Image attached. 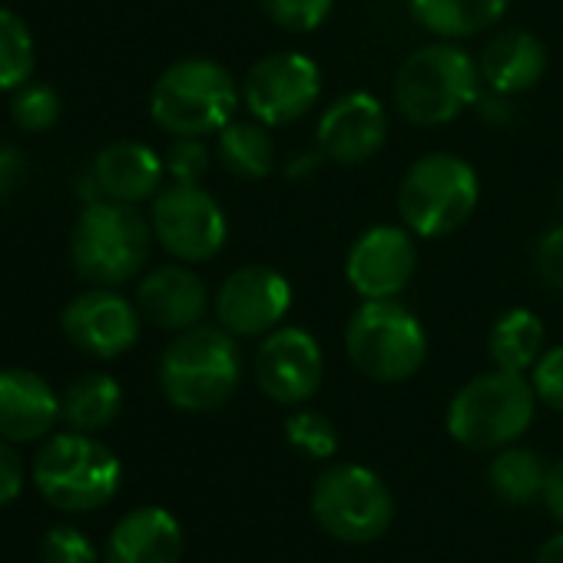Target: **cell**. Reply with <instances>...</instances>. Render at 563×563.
I'll return each mask as SVG.
<instances>
[{"instance_id":"cell-21","label":"cell","mask_w":563,"mask_h":563,"mask_svg":"<svg viewBox=\"0 0 563 563\" xmlns=\"http://www.w3.org/2000/svg\"><path fill=\"white\" fill-rule=\"evenodd\" d=\"M477 67L497 97H514L540 84L547 70V51L527 31H500L484 44Z\"/></svg>"},{"instance_id":"cell-19","label":"cell","mask_w":563,"mask_h":563,"mask_svg":"<svg viewBox=\"0 0 563 563\" xmlns=\"http://www.w3.org/2000/svg\"><path fill=\"white\" fill-rule=\"evenodd\" d=\"M183 527L163 507L130 510L107 537L103 563H179Z\"/></svg>"},{"instance_id":"cell-36","label":"cell","mask_w":563,"mask_h":563,"mask_svg":"<svg viewBox=\"0 0 563 563\" xmlns=\"http://www.w3.org/2000/svg\"><path fill=\"white\" fill-rule=\"evenodd\" d=\"M24 153L11 143H0V199H8L24 183Z\"/></svg>"},{"instance_id":"cell-32","label":"cell","mask_w":563,"mask_h":563,"mask_svg":"<svg viewBox=\"0 0 563 563\" xmlns=\"http://www.w3.org/2000/svg\"><path fill=\"white\" fill-rule=\"evenodd\" d=\"M209 169V153L199 136H176V143L166 153V173L173 183H189L196 186Z\"/></svg>"},{"instance_id":"cell-38","label":"cell","mask_w":563,"mask_h":563,"mask_svg":"<svg viewBox=\"0 0 563 563\" xmlns=\"http://www.w3.org/2000/svg\"><path fill=\"white\" fill-rule=\"evenodd\" d=\"M533 563H563V533H553L533 556Z\"/></svg>"},{"instance_id":"cell-7","label":"cell","mask_w":563,"mask_h":563,"mask_svg":"<svg viewBox=\"0 0 563 563\" xmlns=\"http://www.w3.org/2000/svg\"><path fill=\"white\" fill-rule=\"evenodd\" d=\"M481 179L474 166L454 153L421 156L398 186V212L421 239H444L457 232L477 209Z\"/></svg>"},{"instance_id":"cell-15","label":"cell","mask_w":563,"mask_h":563,"mask_svg":"<svg viewBox=\"0 0 563 563\" xmlns=\"http://www.w3.org/2000/svg\"><path fill=\"white\" fill-rule=\"evenodd\" d=\"M140 309L110 289H90L77 296L60 316L64 335L97 358L126 355L140 342Z\"/></svg>"},{"instance_id":"cell-28","label":"cell","mask_w":563,"mask_h":563,"mask_svg":"<svg viewBox=\"0 0 563 563\" xmlns=\"http://www.w3.org/2000/svg\"><path fill=\"white\" fill-rule=\"evenodd\" d=\"M60 110H64L60 93L51 84H37V80H27L24 87H18L11 100V120L27 133L51 130L60 120Z\"/></svg>"},{"instance_id":"cell-3","label":"cell","mask_w":563,"mask_h":563,"mask_svg":"<svg viewBox=\"0 0 563 563\" xmlns=\"http://www.w3.org/2000/svg\"><path fill=\"white\" fill-rule=\"evenodd\" d=\"M481 97L477 60L441 41L415 51L395 77V103L405 120L418 126H441L457 120Z\"/></svg>"},{"instance_id":"cell-33","label":"cell","mask_w":563,"mask_h":563,"mask_svg":"<svg viewBox=\"0 0 563 563\" xmlns=\"http://www.w3.org/2000/svg\"><path fill=\"white\" fill-rule=\"evenodd\" d=\"M533 391L537 398L553 408V411H563V345L560 349H550L537 358L533 365Z\"/></svg>"},{"instance_id":"cell-31","label":"cell","mask_w":563,"mask_h":563,"mask_svg":"<svg viewBox=\"0 0 563 563\" xmlns=\"http://www.w3.org/2000/svg\"><path fill=\"white\" fill-rule=\"evenodd\" d=\"M41 560L44 563H97V550L84 530L70 523H57L41 537Z\"/></svg>"},{"instance_id":"cell-27","label":"cell","mask_w":563,"mask_h":563,"mask_svg":"<svg viewBox=\"0 0 563 563\" xmlns=\"http://www.w3.org/2000/svg\"><path fill=\"white\" fill-rule=\"evenodd\" d=\"M34 64L37 57L27 24L14 11L0 8V93L24 87L34 74Z\"/></svg>"},{"instance_id":"cell-11","label":"cell","mask_w":563,"mask_h":563,"mask_svg":"<svg viewBox=\"0 0 563 563\" xmlns=\"http://www.w3.org/2000/svg\"><path fill=\"white\" fill-rule=\"evenodd\" d=\"M322 97V70L312 57L282 51L262 57L242 84L245 110L265 126L302 120Z\"/></svg>"},{"instance_id":"cell-26","label":"cell","mask_w":563,"mask_h":563,"mask_svg":"<svg viewBox=\"0 0 563 563\" xmlns=\"http://www.w3.org/2000/svg\"><path fill=\"white\" fill-rule=\"evenodd\" d=\"M490 487L500 500L507 504H533L537 497H543V484H547V464L527 451V448H500V454L490 461Z\"/></svg>"},{"instance_id":"cell-22","label":"cell","mask_w":563,"mask_h":563,"mask_svg":"<svg viewBox=\"0 0 563 563\" xmlns=\"http://www.w3.org/2000/svg\"><path fill=\"white\" fill-rule=\"evenodd\" d=\"M510 0H408L415 21L441 41H464L494 27Z\"/></svg>"},{"instance_id":"cell-30","label":"cell","mask_w":563,"mask_h":563,"mask_svg":"<svg viewBox=\"0 0 563 563\" xmlns=\"http://www.w3.org/2000/svg\"><path fill=\"white\" fill-rule=\"evenodd\" d=\"M258 4L268 14V21L278 24L282 31L312 34L329 21L335 0H258Z\"/></svg>"},{"instance_id":"cell-39","label":"cell","mask_w":563,"mask_h":563,"mask_svg":"<svg viewBox=\"0 0 563 563\" xmlns=\"http://www.w3.org/2000/svg\"><path fill=\"white\" fill-rule=\"evenodd\" d=\"M560 206H563V186H560Z\"/></svg>"},{"instance_id":"cell-34","label":"cell","mask_w":563,"mask_h":563,"mask_svg":"<svg viewBox=\"0 0 563 563\" xmlns=\"http://www.w3.org/2000/svg\"><path fill=\"white\" fill-rule=\"evenodd\" d=\"M537 272L547 282L550 289L563 292V225L550 229L540 242H537Z\"/></svg>"},{"instance_id":"cell-8","label":"cell","mask_w":563,"mask_h":563,"mask_svg":"<svg viewBox=\"0 0 563 563\" xmlns=\"http://www.w3.org/2000/svg\"><path fill=\"white\" fill-rule=\"evenodd\" d=\"M349 362L375 382H405L428 362L421 322L391 299L365 302L345 329Z\"/></svg>"},{"instance_id":"cell-1","label":"cell","mask_w":563,"mask_h":563,"mask_svg":"<svg viewBox=\"0 0 563 563\" xmlns=\"http://www.w3.org/2000/svg\"><path fill=\"white\" fill-rule=\"evenodd\" d=\"M242 378L235 335L222 325H192L179 332L159 362V385L169 405L183 411H212L232 398Z\"/></svg>"},{"instance_id":"cell-24","label":"cell","mask_w":563,"mask_h":563,"mask_svg":"<svg viewBox=\"0 0 563 563\" xmlns=\"http://www.w3.org/2000/svg\"><path fill=\"white\" fill-rule=\"evenodd\" d=\"M219 163L239 179H265L275 166V146L265 123H225L216 133Z\"/></svg>"},{"instance_id":"cell-4","label":"cell","mask_w":563,"mask_h":563,"mask_svg":"<svg viewBox=\"0 0 563 563\" xmlns=\"http://www.w3.org/2000/svg\"><path fill=\"white\" fill-rule=\"evenodd\" d=\"M239 87L232 74L206 57H186L163 70L150 93V113L173 136H209L232 123Z\"/></svg>"},{"instance_id":"cell-2","label":"cell","mask_w":563,"mask_h":563,"mask_svg":"<svg viewBox=\"0 0 563 563\" xmlns=\"http://www.w3.org/2000/svg\"><path fill=\"white\" fill-rule=\"evenodd\" d=\"M34 484L44 500L64 514L107 507L123 481L120 457L84 431L54 434L34 457Z\"/></svg>"},{"instance_id":"cell-16","label":"cell","mask_w":563,"mask_h":563,"mask_svg":"<svg viewBox=\"0 0 563 563\" xmlns=\"http://www.w3.org/2000/svg\"><path fill=\"white\" fill-rule=\"evenodd\" d=\"M385 136H388L385 107L362 90L339 97L319 123V146L339 166L368 163L385 146Z\"/></svg>"},{"instance_id":"cell-9","label":"cell","mask_w":563,"mask_h":563,"mask_svg":"<svg viewBox=\"0 0 563 563\" xmlns=\"http://www.w3.org/2000/svg\"><path fill=\"white\" fill-rule=\"evenodd\" d=\"M312 514L342 543H372L395 520L388 484L362 464L325 467L312 490Z\"/></svg>"},{"instance_id":"cell-5","label":"cell","mask_w":563,"mask_h":563,"mask_svg":"<svg viewBox=\"0 0 563 563\" xmlns=\"http://www.w3.org/2000/svg\"><path fill=\"white\" fill-rule=\"evenodd\" d=\"M153 239V225L136 206L97 199L74 225L70 255L77 272L93 286H120V282L140 275Z\"/></svg>"},{"instance_id":"cell-23","label":"cell","mask_w":563,"mask_h":563,"mask_svg":"<svg viewBox=\"0 0 563 563\" xmlns=\"http://www.w3.org/2000/svg\"><path fill=\"white\" fill-rule=\"evenodd\" d=\"M60 408H64V421L74 431L93 434V431H103L117 421V415L123 408V388L113 375L87 372L67 385Z\"/></svg>"},{"instance_id":"cell-29","label":"cell","mask_w":563,"mask_h":563,"mask_svg":"<svg viewBox=\"0 0 563 563\" xmlns=\"http://www.w3.org/2000/svg\"><path fill=\"white\" fill-rule=\"evenodd\" d=\"M286 441L312 461H329L339 451V431L322 411H299L286 421Z\"/></svg>"},{"instance_id":"cell-12","label":"cell","mask_w":563,"mask_h":563,"mask_svg":"<svg viewBox=\"0 0 563 563\" xmlns=\"http://www.w3.org/2000/svg\"><path fill=\"white\" fill-rule=\"evenodd\" d=\"M292 309V286L278 268H235L216 296V319L235 339L268 335Z\"/></svg>"},{"instance_id":"cell-10","label":"cell","mask_w":563,"mask_h":563,"mask_svg":"<svg viewBox=\"0 0 563 563\" xmlns=\"http://www.w3.org/2000/svg\"><path fill=\"white\" fill-rule=\"evenodd\" d=\"M150 225L156 242L179 262H209L222 252L229 235L222 206L189 183H173L153 196Z\"/></svg>"},{"instance_id":"cell-17","label":"cell","mask_w":563,"mask_h":563,"mask_svg":"<svg viewBox=\"0 0 563 563\" xmlns=\"http://www.w3.org/2000/svg\"><path fill=\"white\" fill-rule=\"evenodd\" d=\"M64 418L57 391L27 368L0 372V438L4 441H37L54 431Z\"/></svg>"},{"instance_id":"cell-25","label":"cell","mask_w":563,"mask_h":563,"mask_svg":"<svg viewBox=\"0 0 563 563\" xmlns=\"http://www.w3.org/2000/svg\"><path fill=\"white\" fill-rule=\"evenodd\" d=\"M543 355V325L530 309H510L490 329V358L504 372H527Z\"/></svg>"},{"instance_id":"cell-20","label":"cell","mask_w":563,"mask_h":563,"mask_svg":"<svg viewBox=\"0 0 563 563\" xmlns=\"http://www.w3.org/2000/svg\"><path fill=\"white\" fill-rule=\"evenodd\" d=\"M166 163L143 143L133 140H120L110 143L107 150H100L97 163H93V179L100 186L103 199L113 202H143L153 199L159 192Z\"/></svg>"},{"instance_id":"cell-35","label":"cell","mask_w":563,"mask_h":563,"mask_svg":"<svg viewBox=\"0 0 563 563\" xmlns=\"http://www.w3.org/2000/svg\"><path fill=\"white\" fill-rule=\"evenodd\" d=\"M24 490V464L11 441L0 438V507H8L21 497Z\"/></svg>"},{"instance_id":"cell-13","label":"cell","mask_w":563,"mask_h":563,"mask_svg":"<svg viewBox=\"0 0 563 563\" xmlns=\"http://www.w3.org/2000/svg\"><path fill=\"white\" fill-rule=\"evenodd\" d=\"M325 375L319 342L306 329H272L255 352V382L278 405L309 401Z\"/></svg>"},{"instance_id":"cell-14","label":"cell","mask_w":563,"mask_h":563,"mask_svg":"<svg viewBox=\"0 0 563 563\" xmlns=\"http://www.w3.org/2000/svg\"><path fill=\"white\" fill-rule=\"evenodd\" d=\"M418 268V249L411 232L398 225H375L355 239L345 258L349 286L365 299H395Z\"/></svg>"},{"instance_id":"cell-6","label":"cell","mask_w":563,"mask_h":563,"mask_svg":"<svg viewBox=\"0 0 563 563\" xmlns=\"http://www.w3.org/2000/svg\"><path fill=\"white\" fill-rule=\"evenodd\" d=\"M537 391L520 372L494 368L471 378L448 408V431L471 451H500L533 421Z\"/></svg>"},{"instance_id":"cell-37","label":"cell","mask_w":563,"mask_h":563,"mask_svg":"<svg viewBox=\"0 0 563 563\" xmlns=\"http://www.w3.org/2000/svg\"><path fill=\"white\" fill-rule=\"evenodd\" d=\"M543 504L547 510L563 523V461L547 467V484H543Z\"/></svg>"},{"instance_id":"cell-18","label":"cell","mask_w":563,"mask_h":563,"mask_svg":"<svg viewBox=\"0 0 563 563\" xmlns=\"http://www.w3.org/2000/svg\"><path fill=\"white\" fill-rule=\"evenodd\" d=\"M209 306L202 278L183 265L153 268L136 289V309L146 322L166 332H186L202 322Z\"/></svg>"}]
</instances>
